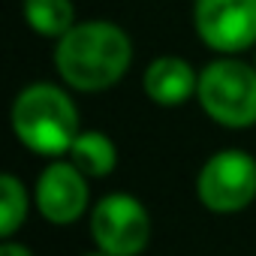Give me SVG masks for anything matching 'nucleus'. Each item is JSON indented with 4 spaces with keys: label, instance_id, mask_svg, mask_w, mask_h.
Returning a JSON list of instances; mask_svg holds the SVG:
<instances>
[{
    "label": "nucleus",
    "instance_id": "6",
    "mask_svg": "<svg viewBox=\"0 0 256 256\" xmlns=\"http://www.w3.org/2000/svg\"><path fill=\"white\" fill-rule=\"evenodd\" d=\"M193 24L202 42L220 54L256 46V0H196Z\"/></svg>",
    "mask_w": 256,
    "mask_h": 256
},
{
    "label": "nucleus",
    "instance_id": "4",
    "mask_svg": "<svg viewBox=\"0 0 256 256\" xmlns=\"http://www.w3.org/2000/svg\"><path fill=\"white\" fill-rule=\"evenodd\" d=\"M90 235L108 256H136L148 247L151 220L136 196L108 193L90 211Z\"/></svg>",
    "mask_w": 256,
    "mask_h": 256
},
{
    "label": "nucleus",
    "instance_id": "5",
    "mask_svg": "<svg viewBox=\"0 0 256 256\" xmlns=\"http://www.w3.org/2000/svg\"><path fill=\"white\" fill-rule=\"evenodd\" d=\"M199 199L217 214H232L256 199V160L244 151L214 154L196 181Z\"/></svg>",
    "mask_w": 256,
    "mask_h": 256
},
{
    "label": "nucleus",
    "instance_id": "2",
    "mask_svg": "<svg viewBox=\"0 0 256 256\" xmlns=\"http://www.w3.org/2000/svg\"><path fill=\"white\" fill-rule=\"evenodd\" d=\"M12 130L24 148L42 157L70 154L78 136V112L66 90L36 82L12 102Z\"/></svg>",
    "mask_w": 256,
    "mask_h": 256
},
{
    "label": "nucleus",
    "instance_id": "9",
    "mask_svg": "<svg viewBox=\"0 0 256 256\" xmlns=\"http://www.w3.org/2000/svg\"><path fill=\"white\" fill-rule=\"evenodd\" d=\"M24 22L48 40H60L76 24V4L72 0H22Z\"/></svg>",
    "mask_w": 256,
    "mask_h": 256
},
{
    "label": "nucleus",
    "instance_id": "3",
    "mask_svg": "<svg viewBox=\"0 0 256 256\" xmlns=\"http://www.w3.org/2000/svg\"><path fill=\"white\" fill-rule=\"evenodd\" d=\"M196 96L205 114L223 126H250L256 124V66L220 58L199 72Z\"/></svg>",
    "mask_w": 256,
    "mask_h": 256
},
{
    "label": "nucleus",
    "instance_id": "7",
    "mask_svg": "<svg viewBox=\"0 0 256 256\" xmlns=\"http://www.w3.org/2000/svg\"><path fill=\"white\" fill-rule=\"evenodd\" d=\"M88 175L76 163H52L36 181V205L48 223H76L88 208Z\"/></svg>",
    "mask_w": 256,
    "mask_h": 256
},
{
    "label": "nucleus",
    "instance_id": "8",
    "mask_svg": "<svg viewBox=\"0 0 256 256\" xmlns=\"http://www.w3.org/2000/svg\"><path fill=\"white\" fill-rule=\"evenodd\" d=\"M142 84H145V94L157 106H181L196 94L199 76L193 72V66L184 58L163 54V58H154L148 64Z\"/></svg>",
    "mask_w": 256,
    "mask_h": 256
},
{
    "label": "nucleus",
    "instance_id": "10",
    "mask_svg": "<svg viewBox=\"0 0 256 256\" xmlns=\"http://www.w3.org/2000/svg\"><path fill=\"white\" fill-rule=\"evenodd\" d=\"M70 157H72V163H76L84 175H90V178H106V175L114 169V163H118L114 142H112L106 133H96V130L78 133L76 142H72V148H70Z\"/></svg>",
    "mask_w": 256,
    "mask_h": 256
},
{
    "label": "nucleus",
    "instance_id": "11",
    "mask_svg": "<svg viewBox=\"0 0 256 256\" xmlns=\"http://www.w3.org/2000/svg\"><path fill=\"white\" fill-rule=\"evenodd\" d=\"M24 217H28L24 184L16 175H4V178H0V232L10 238L24 223Z\"/></svg>",
    "mask_w": 256,
    "mask_h": 256
},
{
    "label": "nucleus",
    "instance_id": "1",
    "mask_svg": "<svg viewBox=\"0 0 256 256\" xmlns=\"http://www.w3.org/2000/svg\"><path fill=\"white\" fill-rule=\"evenodd\" d=\"M133 60V42L112 22L72 24L54 48V66L60 78L84 94L106 90L124 78Z\"/></svg>",
    "mask_w": 256,
    "mask_h": 256
},
{
    "label": "nucleus",
    "instance_id": "13",
    "mask_svg": "<svg viewBox=\"0 0 256 256\" xmlns=\"http://www.w3.org/2000/svg\"><path fill=\"white\" fill-rule=\"evenodd\" d=\"M88 256H108V253H102V250H100V253H88Z\"/></svg>",
    "mask_w": 256,
    "mask_h": 256
},
{
    "label": "nucleus",
    "instance_id": "12",
    "mask_svg": "<svg viewBox=\"0 0 256 256\" xmlns=\"http://www.w3.org/2000/svg\"><path fill=\"white\" fill-rule=\"evenodd\" d=\"M0 256H34L28 247H22V244H16V241H6L4 247H0Z\"/></svg>",
    "mask_w": 256,
    "mask_h": 256
}]
</instances>
